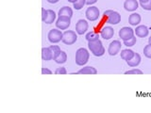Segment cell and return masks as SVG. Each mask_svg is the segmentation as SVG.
<instances>
[{"instance_id":"obj_1","label":"cell","mask_w":151,"mask_h":113,"mask_svg":"<svg viewBox=\"0 0 151 113\" xmlns=\"http://www.w3.org/2000/svg\"><path fill=\"white\" fill-rule=\"evenodd\" d=\"M88 47H89L90 51H91L96 56H101L105 54V48H104V46H103L100 40L89 41Z\"/></svg>"},{"instance_id":"obj_2","label":"cell","mask_w":151,"mask_h":113,"mask_svg":"<svg viewBox=\"0 0 151 113\" xmlns=\"http://www.w3.org/2000/svg\"><path fill=\"white\" fill-rule=\"evenodd\" d=\"M90 54L87 49L85 48H79L76 52V63L78 66L85 65L89 60Z\"/></svg>"},{"instance_id":"obj_3","label":"cell","mask_w":151,"mask_h":113,"mask_svg":"<svg viewBox=\"0 0 151 113\" xmlns=\"http://www.w3.org/2000/svg\"><path fill=\"white\" fill-rule=\"evenodd\" d=\"M104 15L107 16V22L111 25H117L121 21V15L117 11L109 9L104 12Z\"/></svg>"},{"instance_id":"obj_4","label":"cell","mask_w":151,"mask_h":113,"mask_svg":"<svg viewBox=\"0 0 151 113\" xmlns=\"http://www.w3.org/2000/svg\"><path fill=\"white\" fill-rule=\"evenodd\" d=\"M77 40H78V36L76 34V32L72 30H66L63 34V40H61V41L67 45H71L74 44L77 41Z\"/></svg>"},{"instance_id":"obj_5","label":"cell","mask_w":151,"mask_h":113,"mask_svg":"<svg viewBox=\"0 0 151 113\" xmlns=\"http://www.w3.org/2000/svg\"><path fill=\"white\" fill-rule=\"evenodd\" d=\"M56 18V13L52 9H42V20L45 24H52Z\"/></svg>"},{"instance_id":"obj_6","label":"cell","mask_w":151,"mask_h":113,"mask_svg":"<svg viewBox=\"0 0 151 113\" xmlns=\"http://www.w3.org/2000/svg\"><path fill=\"white\" fill-rule=\"evenodd\" d=\"M63 33H61V31L59 29H51L48 32L47 37H48V40L50 42H52V44H57V42H59L63 40Z\"/></svg>"},{"instance_id":"obj_7","label":"cell","mask_w":151,"mask_h":113,"mask_svg":"<svg viewBox=\"0 0 151 113\" xmlns=\"http://www.w3.org/2000/svg\"><path fill=\"white\" fill-rule=\"evenodd\" d=\"M85 15L89 21H96L99 18V9L97 7H90L87 9Z\"/></svg>"},{"instance_id":"obj_8","label":"cell","mask_w":151,"mask_h":113,"mask_svg":"<svg viewBox=\"0 0 151 113\" xmlns=\"http://www.w3.org/2000/svg\"><path fill=\"white\" fill-rule=\"evenodd\" d=\"M71 24V18L68 17H59V19L56 22V26L60 30L67 29Z\"/></svg>"},{"instance_id":"obj_9","label":"cell","mask_w":151,"mask_h":113,"mask_svg":"<svg viewBox=\"0 0 151 113\" xmlns=\"http://www.w3.org/2000/svg\"><path fill=\"white\" fill-rule=\"evenodd\" d=\"M119 36L123 41H126V40H129L130 39L131 37L134 36V30L132 29L130 27H123L120 29L119 31Z\"/></svg>"},{"instance_id":"obj_10","label":"cell","mask_w":151,"mask_h":113,"mask_svg":"<svg viewBox=\"0 0 151 113\" xmlns=\"http://www.w3.org/2000/svg\"><path fill=\"white\" fill-rule=\"evenodd\" d=\"M120 49H121V42L119 41L115 40V41H111L110 45H109L108 52L111 56H115L119 53Z\"/></svg>"},{"instance_id":"obj_11","label":"cell","mask_w":151,"mask_h":113,"mask_svg":"<svg viewBox=\"0 0 151 113\" xmlns=\"http://www.w3.org/2000/svg\"><path fill=\"white\" fill-rule=\"evenodd\" d=\"M88 27H89V25L87 21L81 19V20H78L77 25H76V31H77L78 35H83L84 33L87 31Z\"/></svg>"},{"instance_id":"obj_12","label":"cell","mask_w":151,"mask_h":113,"mask_svg":"<svg viewBox=\"0 0 151 113\" xmlns=\"http://www.w3.org/2000/svg\"><path fill=\"white\" fill-rule=\"evenodd\" d=\"M113 34H114V30H113V28L111 26H104L100 31L101 37L105 40L111 39Z\"/></svg>"},{"instance_id":"obj_13","label":"cell","mask_w":151,"mask_h":113,"mask_svg":"<svg viewBox=\"0 0 151 113\" xmlns=\"http://www.w3.org/2000/svg\"><path fill=\"white\" fill-rule=\"evenodd\" d=\"M124 8L127 11H134L138 9V2L136 0H126L124 3Z\"/></svg>"},{"instance_id":"obj_14","label":"cell","mask_w":151,"mask_h":113,"mask_svg":"<svg viewBox=\"0 0 151 113\" xmlns=\"http://www.w3.org/2000/svg\"><path fill=\"white\" fill-rule=\"evenodd\" d=\"M53 59L56 61L57 63L61 64V63L66 62V60H67V56H66V53H65V52L60 50L59 52H57V53L55 54Z\"/></svg>"},{"instance_id":"obj_15","label":"cell","mask_w":151,"mask_h":113,"mask_svg":"<svg viewBox=\"0 0 151 113\" xmlns=\"http://www.w3.org/2000/svg\"><path fill=\"white\" fill-rule=\"evenodd\" d=\"M53 58H54L53 53H52V51L49 47H44V48L42 49V59L44 60L48 61V60H51Z\"/></svg>"},{"instance_id":"obj_16","label":"cell","mask_w":151,"mask_h":113,"mask_svg":"<svg viewBox=\"0 0 151 113\" xmlns=\"http://www.w3.org/2000/svg\"><path fill=\"white\" fill-rule=\"evenodd\" d=\"M148 28L146 27L145 26H137L136 27V29H135V33H136V35L140 37V38H145L148 35Z\"/></svg>"},{"instance_id":"obj_17","label":"cell","mask_w":151,"mask_h":113,"mask_svg":"<svg viewBox=\"0 0 151 113\" xmlns=\"http://www.w3.org/2000/svg\"><path fill=\"white\" fill-rule=\"evenodd\" d=\"M141 62V56L138 54V53H134L133 56L127 61V63L129 64V66L130 67H136V66H138Z\"/></svg>"},{"instance_id":"obj_18","label":"cell","mask_w":151,"mask_h":113,"mask_svg":"<svg viewBox=\"0 0 151 113\" xmlns=\"http://www.w3.org/2000/svg\"><path fill=\"white\" fill-rule=\"evenodd\" d=\"M73 16V11L69 7H63L60 9L59 11V17H68L71 18Z\"/></svg>"},{"instance_id":"obj_19","label":"cell","mask_w":151,"mask_h":113,"mask_svg":"<svg viewBox=\"0 0 151 113\" xmlns=\"http://www.w3.org/2000/svg\"><path fill=\"white\" fill-rule=\"evenodd\" d=\"M77 74H96L97 71L96 68L91 67V66H87V67L81 68Z\"/></svg>"},{"instance_id":"obj_20","label":"cell","mask_w":151,"mask_h":113,"mask_svg":"<svg viewBox=\"0 0 151 113\" xmlns=\"http://www.w3.org/2000/svg\"><path fill=\"white\" fill-rule=\"evenodd\" d=\"M129 22L131 26H137L141 22V16L138 13H132L129 18Z\"/></svg>"},{"instance_id":"obj_21","label":"cell","mask_w":151,"mask_h":113,"mask_svg":"<svg viewBox=\"0 0 151 113\" xmlns=\"http://www.w3.org/2000/svg\"><path fill=\"white\" fill-rule=\"evenodd\" d=\"M133 55H134V52L130 49H125L121 52V58L126 61L129 60L132 56H133Z\"/></svg>"},{"instance_id":"obj_22","label":"cell","mask_w":151,"mask_h":113,"mask_svg":"<svg viewBox=\"0 0 151 113\" xmlns=\"http://www.w3.org/2000/svg\"><path fill=\"white\" fill-rule=\"evenodd\" d=\"M86 40L88 41H93L99 40V36H98L97 33L93 32V31H91V32H89L88 34L86 35Z\"/></svg>"},{"instance_id":"obj_23","label":"cell","mask_w":151,"mask_h":113,"mask_svg":"<svg viewBox=\"0 0 151 113\" xmlns=\"http://www.w3.org/2000/svg\"><path fill=\"white\" fill-rule=\"evenodd\" d=\"M85 4H86V0H77V1L74 3V8L75 9H77V11H79V9H81L83 8Z\"/></svg>"},{"instance_id":"obj_24","label":"cell","mask_w":151,"mask_h":113,"mask_svg":"<svg viewBox=\"0 0 151 113\" xmlns=\"http://www.w3.org/2000/svg\"><path fill=\"white\" fill-rule=\"evenodd\" d=\"M136 37H131L130 39H129V40H126V41H124V44L126 45V46H127V47H129V46H133L135 44H136Z\"/></svg>"},{"instance_id":"obj_25","label":"cell","mask_w":151,"mask_h":113,"mask_svg":"<svg viewBox=\"0 0 151 113\" xmlns=\"http://www.w3.org/2000/svg\"><path fill=\"white\" fill-rule=\"evenodd\" d=\"M144 55L146 58L151 59V44H150L148 45H146L144 48Z\"/></svg>"},{"instance_id":"obj_26","label":"cell","mask_w":151,"mask_h":113,"mask_svg":"<svg viewBox=\"0 0 151 113\" xmlns=\"http://www.w3.org/2000/svg\"><path fill=\"white\" fill-rule=\"evenodd\" d=\"M140 4H141V7L144 9H145V11H151V0H148L147 2L140 3Z\"/></svg>"},{"instance_id":"obj_27","label":"cell","mask_w":151,"mask_h":113,"mask_svg":"<svg viewBox=\"0 0 151 113\" xmlns=\"http://www.w3.org/2000/svg\"><path fill=\"white\" fill-rule=\"evenodd\" d=\"M126 74H142L143 72H142L141 70L139 69H132V70H129V71H127L125 73Z\"/></svg>"},{"instance_id":"obj_28","label":"cell","mask_w":151,"mask_h":113,"mask_svg":"<svg viewBox=\"0 0 151 113\" xmlns=\"http://www.w3.org/2000/svg\"><path fill=\"white\" fill-rule=\"evenodd\" d=\"M55 74H67V71L64 67H60V68H57L55 71Z\"/></svg>"},{"instance_id":"obj_29","label":"cell","mask_w":151,"mask_h":113,"mask_svg":"<svg viewBox=\"0 0 151 113\" xmlns=\"http://www.w3.org/2000/svg\"><path fill=\"white\" fill-rule=\"evenodd\" d=\"M49 48L51 49L52 51V53H53V56H55V54L57 53V52H59L60 49V47L58 45H51Z\"/></svg>"},{"instance_id":"obj_30","label":"cell","mask_w":151,"mask_h":113,"mask_svg":"<svg viewBox=\"0 0 151 113\" xmlns=\"http://www.w3.org/2000/svg\"><path fill=\"white\" fill-rule=\"evenodd\" d=\"M42 74H52V71H50L47 68H42Z\"/></svg>"},{"instance_id":"obj_31","label":"cell","mask_w":151,"mask_h":113,"mask_svg":"<svg viewBox=\"0 0 151 113\" xmlns=\"http://www.w3.org/2000/svg\"><path fill=\"white\" fill-rule=\"evenodd\" d=\"M97 0H86V4L87 5H93L94 3H96Z\"/></svg>"},{"instance_id":"obj_32","label":"cell","mask_w":151,"mask_h":113,"mask_svg":"<svg viewBox=\"0 0 151 113\" xmlns=\"http://www.w3.org/2000/svg\"><path fill=\"white\" fill-rule=\"evenodd\" d=\"M47 2H49L51 4H55L57 2H59V0H47Z\"/></svg>"},{"instance_id":"obj_33","label":"cell","mask_w":151,"mask_h":113,"mask_svg":"<svg viewBox=\"0 0 151 113\" xmlns=\"http://www.w3.org/2000/svg\"><path fill=\"white\" fill-rule=\"evenodd\" d=\"M140 3H145V2H147L148 0H139Z\"/></svg>"},{"instance_id":"obj_34","label":"cell","mask_w":151,"mask_h":113,"mask_svg":"<svg viewBox=\"0 0 151 113\" xmlns=\"http://www.w3.org/2000/svg\"><path fill=\"white\" fill-rule=\"evenodd\" d=\"M67 1H69V2H71V3H73V4H74L76 1H77V0H67Z\"/></svg>"},{"instance_id":"obj_35","label":"cell","mask_w":151,"mask_h":113,"mask_svg":"<svg viewBox=\"0 0 151 113\" xmlns=\"http://www.w3.org/2000/svg\"><path fill=\"white\" fill-rule=\"evenodd\" d=\"M148 42H149V44H151V36H150V38H149V39H148Z\"/></svg>"}]
</instances>
